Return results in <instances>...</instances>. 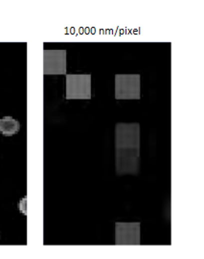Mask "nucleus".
Masks as SVG:
<instances>
[{"mask_svg":"<svg viewBox=\"0 0 204 259\" xmlns=\"http://www.w3.org/2000/svg\"><path fill=\"white\" fill-rule=\"evenodd\" d=\"M66 50L43 51V74L65 75L67 69Z\"/></svg>","mask_w":204,"mask_h":259,"instance_id":"nucleus-4","label":"nucleus"},{"mask_svg":"<svg viewBox=\"0 0 204 259\" xmlns=\"http://www.w3.org/2000/svg\"><path fill=\"white\" fill-rule=\"evenodd\" d=\"M65 83L66 100L91 99V75L66 74Z\"/></svg>","mask_w":204,"mask_h":259,"instance_id":"nucleus-2","label":"nucleus"},{"mask_svg":"<svg viewBox=\"0 0 204 259\" xmlns=\"http://www.w3.org/2000/svg\"><path fill=\"white\" fill-rule=\"evenodd\" d=\"M20 130V123L12 116L0 118V133L5 136H12Z\"/></svg>","mask_w":204,"mask_h":259,"instance_id":"nucleus-6","label":"nucleus"},{"mask_svg":"<svg viewBox=\"0 0 204 259\" xmlns=\"http://www.w3.org/2000/svg\"><path fill=\"white\" fill-rule=\"evenodd\" d=\"M139 222H117L115 224V244L116 245H139L140 244Z\"/></svg>","mask_w":204,"mask_h":259,"instance_id":"nucleus-5","label":"nucleus"},{"mask_svg":"<svg viewBox=\"0 0 204 259\" xmlns=\"http://www.w3.org/2000/svg\"><path fill=\"white\" fill-rule=\"evenodd\" d=\"M18 209L22 214L27 215V197H24L20 200V202L18 204Z\"/></svg>","mask_w":204,"mask_h":259,"instance_id":"nucleus-7","label":"nucleus"},{"mask_svg":"<svg viewBox=\"0 0 204 259\" xmlns=\"http://www.w3.org/2000/svg\"><path fill=\"white\" fill-rule=\"evenodd\" d=\"M139 74H117L115 76V99L139 100L141 96Z\"/></svg>","mask_w":204,"mask_h":259,"instance_id":"nucleus-3","label":"nucleus"},{"mask_svg":"<svg viewBox=\"0 0 204 259\" xmlns=\"http://www.w3.org/2000/svg\"><path fill=\"white\" fill-rule=\"evenodd\" d=\"M140 165V125H115V167L119 176L137 175Z\"/></svg>","mask_w":204,"mask_h":259,"instance_id":"nucleus-1","label":"nucleus"}]
</instances>
